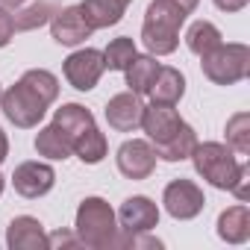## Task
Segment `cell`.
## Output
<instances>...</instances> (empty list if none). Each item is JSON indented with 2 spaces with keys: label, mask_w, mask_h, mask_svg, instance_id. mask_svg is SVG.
Masks as SVG:
<instances>
[{
  "label": "cell",
  "mask_w": 250,
  "mask_h": 250,
  "mask_svg": "<svg viewBox=\"0 0 250 250\" xmlns=\"http://www.w3.org/2000/svg\"><path fill=\"white\" fill-rule=\"evenodd\" d=\"M186 24V12L174 6L171 0H153L145 12L142 24V42L150 50V56H168L180 44V27Z\"/></svg>",
  "instance_id": "obj_1"
},
{
  "label": "cell",
  "mask_w": 250,
  "mask_h": 250,
  "mask_svg": "<svg viewBox=\"0 0 250 250\" xmlns=\"http://www.w3.org/2000/svg\"><path fill=\"white\" fill-rule=\"evenodd\" d=\"M191 162H194V171L209 183V186H215V188H221V191H232V186L238 183V177L244 174V162H238L235 156H232V150L227 147V145H221V142H197L194 145V150H191V156H188Z\"/></svg>",
  "instance_id": "obj_2"
},
{
  "label": "cell",
  "mask_w": 250,
  "mask_h": 250,
  "mask_svg": "<svg viewBox=\"0 0 250 250\" xmlns=\"http://www.w3.org/2000/svg\"><path fill=\"white\" fill-rule=\"evenodd\" d=\"M77 238L91 250H109L118 238L115 212L103 197H85L77 209Z\"/></svg>",
  "instance_id": "obj_3"
},
{
  "label": "cell",
  "mask_w": 250,
  "mask_h": 250,
  "mask_svg": "<svg viewBox=\"0 0 250 250\" xmlns=\"http://www.w3.org/2000/svg\"><path fill=\"white\" fill-rule=\"evenodd\" d=\"M200 68H203V77L212 80L215 85H235L241 83L247 74H250V47L247 44H218L212 47L209 53L200 56Z\"/></svg>",
  "instance_id": "obj_4"
},
{
  "label": "cell",
  "mask_w": 250,
  "mask_h": 250,
  "mask_svg": "<svg viewBox=\"0 0 250 250\" xmlns=\"http://www.w3.org/2000/svg\"><path fill=\"white\" fill-rule=\"evenodd\" d=\"M0 109L3 115L21 130H30V127H39V121L44 118L47 112V103L27 85V83H15L12 88H6L0 94Z\"/></svg>",
  "instance_id": "obj_5"
},
{
  "label": "cell",
  "mask_w": 250,
  "mask_h": 250,
  "mask_svg": "<svg viewBox=\"0 0 250 250\" xmlns=\"http://www.w3.org/2000/svg\"><path fill=\"white\" fill-rule=\"evenodd\" d=\"M162 203H165V212L177 221H191L203 212L206 206V197L200 191V186H194L191 180H174L165 186L162 191Z\"/></svg>",
  "instance_id": "obj_6"
},
{
  "label": "cell",
  "mask_w": 250,
  "mask_h": 250,
  "mask_svg": "<svg viewBox=\"0 0 250 250\" xmlns=\"http://www.w3.org/2000/svg\"><path fill=\"white\" fill-rule=\"evenodd\" d=\"M62 71H65V80H68L77 91H91V88L100 83L103 71H106V68H103V53L94 50V47L74 50V53L65 59Z\"/></svg>",
  "instance_id": "obj_7"
},
{
  "label": "cell",
  "mask_w": 250,
  "mask_h": 250,
  "mask_svg": "<svg viewBox=\"0 0 250 250\" xmlns=\"http://www.w3.org/2000/svg\"><path fill=\"white\" fill-rule=\"evenodd\" d=\"M115 162H118V171L127 180H147L156 168V150L145 139H130L118 147Z\"/></svg>",
  "instance_id": "obj_8"
},
{
  "label": "cell",
  "mask_w": 250,
  "mask_h": 250,
  "mask_svg": "<svg viewBox=\"0 0 250 250\" xmlns=\"http://www.w3.org/2000/svg\"><path fill=\"white\" fill-rule=\"evenodd\" d=\"M139 127L147 133L150 145L159 147V145H165L168 139H174V136L186 127V121L180 118V112H177L174 106L150 103V106H145V112H142V124H139Z\"/></svg>",
  "instance_id": "obj_9"
},
{
  "label": "cell",
  "mask_w": 250,
  "mask_h": 250,
  "mask_svg": "<svg viewBox=\"0 0 250 250\" xmlns=\"http://www.w3.org/2000/svg\"><path fill=\"white\" fill-rule=\"evenodd\" d=\"M118 221H121L118 227L121 232H150L159 224V206L145 194L127 197L118 209Z\"/></svg>",
  "instance_id": "obj_10"
},
{
  "label": "cell",
  "mask_w": 250,
  "mask_h": 250,
  "mask_svg": "<svg viewBox=\"0 0 250 250\" xmlns=\"http://www.w3.org/2000/svg\"><path fill=\"white\" fill-rule=\"evenodd\" d=\"M56 183V171L44 162H24L15 168L12 174V186L21 197L27 200H36V197H44Z\"/></svg>",
  "instance_id": "obj_11"
},
{
  "label": "cell",
  "mask_w": 250,
  "mask_h": 250,
  "mask_svg": "<svg viewBox=\"0 0 250 250\" xmlns=\"http://www.w3.org/2000/svg\"><path fill=\"white\" fill-rule=\"evenodd\" d=\"M91 33H94V30L85 24L80 6H65V9L53 12V18H50V36H53L56 44L77 47V44H83L85 39H91Z\"/></svg>",
  "instance_id": "obj_12"
},
{
  "label": "cell",
  "mask_w": 250,
  "mask_h": 250,
  "mask_svg": "<svg viewBox=\"0 0 250 250\" xmlns=\"http://www.w3.org/2000/svg\"><path fill=\"white\" fill-rule=\"evenodd\" d=\"M142 112H145V103L133 91H121V94L109 97V103H106V121L118 133H133L142 124Z\"/></svg>",
  "instance_id": "obj_13"
},
{
  "label": "cell",
  "mask_w": 250,
  "mask_h": 250,
  "mask_svg": "<svg viewBox=\"0 0 250 250\" xmlns=\"http://www.w3.org/2000/svg\"><path fill=\"white\" fill-rule=\"evenodd\" d=\"M6 244L12 250H47V232L39 218L18 215L6 229Z\"/></svg>",
  "instance_id": "obj_14"
},
{
  "label": "cell",
  "mask_w": 250,
  "mask_h": 250,
  "mask_svg": "<svg viewBox=\"0 0 250 250\" xmlns=\"http://www.w3.org/2000/svg\"><path fill=\"white\" fill-rule=\"evenodd\" d=\"M130 3L133 0H83L80 12H83L85 24L91 30H106V27H115L124 18Z\"/></svg>",
  "instance_id": "obj_15"
},
{
  "label": "cell",
  "mask_w": 250,
  "mask_h": 250,
  "mask_svg": "<svg viewBox=\"0 0 250 250\" xmlns=\"http://www.w3.org/2000/svg\"><path fill=\"white\" fill-rule=\"evenodd\" d=\"M218 235L227 244H244L250 238V209L244 203L224 209L218 215Z\"/></svg>",
  "instance_id": "obj_16"
},
{
  "label": "cell",
  "mask_w": 250,
  "mask_h": 250,
  "mask_svg": "<svg viewBox=\"0 0 250 250\" xmlns=\"http://www.w3.org/2000/svg\"><path fill=\"white\" fill-rule=\"evenodd\" d=\"M150 100L153 103H165V106H174L180 103V97L186 94V77L177 71V68H168V65H159V74L150 85Z\"/></svg>",
  "instance_id": "obj_17"
},
{
  "label": "cell",
  "mask_w": 250,
  "mask_h": 250,
  "mask_svg": "<svg viewBox=\"0 0 250 250\" xmlns=\"http://www.w3.org/2000/svg\"><path fill=\"white\" fill-rule=\"evenodd\" d=\"M36 150H39V156H47V159H68L74 153V139L65 130H59L56 124H50V127L39 130Z\"/></svg>",
  "instance_id": "obj_18"
},
{
  "label": "cell",
  "mask_w": 250,
  "mask_h": 250,
  "mask_svg": "<svg viewBox=\"0 0 250 250\" xmlns=\"http://www.w3.org/2000/svg\"><path fill=\"white\" fill-rule=\"evenodd\" d=\"M53 124H56L59 130H65V133L77 142L88 127H94V115H91L85 106H80V103H65L62 109H56Z\"/></svg>",
  "instance_id": "obj_19"
},
{
  "label": "cell",
  "mask_w": 250,
  "mask_h": 250,
  "mask_svg": "<svg viewBox=\"0 0 250 250\" xmlns=\"http://www.w3.org/2000/svg\"><path fill=\"white\" fill-rule=\"evenodd\" d=\"M127 85H130V91L133 94H147L150 91V85H153V80H156V74H159V62L153 59V56H139L136 53V59L127 65Z\"/></svg>",
  "instance_id": "obj_20"
},
{
  "label": "cell",
  "mask_w": 250,
  "mask_h": 250,
  "mask_svg": "<svg viewBox=\"0 0 250 250\" xmlns=\"http://www.w3.org/2000/svg\"><path fill=\"white\" fill-rule=\"evenodd\" d=\"M194 145H197V133L186 124V127H183L174 139H168L165 145H159V147H153V150H156V159H165V162H183V159L191 156Z\"/></svg>",
  "instance_id": "obj_21"
},
{
  "label": "cell",
  "mask_w": 250,
  "mask_h": 250,
  "mask_svg": "<svg viewBox=\"0 0 250 250\" xmlns=\"http://www.w3.org/2000/svg\"><path fill=\"white\" fill-rule=\"evenodd\" d=\"M186 44H188L191 53L203 56V53H209L212 47L221 44V30L212 21H194L188 27V33H186Z\"/></svg>",
  "instance_id": "obj_22"
},
{
  "label": "cell",
  "mask_w": 250,
  "mask_h": 250,
  "mask_svg": "<svg viewBox=\"0 0 250 250\" xmlns=\"http://www.w3.org/2000/svg\"><path fill=\"white\" fill-rule=\"evenodd\" d=\"M106 150H109L106 136H103L97 127H88V130H85V133L74 142V153H77L85 165H97V162H103Z\"/></svg>",
  "instance_id": "obj_23"
},
{
  "label": "cell",
  "mask_w": 250,
  "mask_h": 250,
  "mask_svg": "<svg viewBox=\"0 0 250 250\" xmlns=\"http://www.w3.org/2000/svg\"><path fill=\"white\" fill-rule=\"evenodd\" d=\"M136 42L127 39V36H121V39H112L109 47L103 50V68L109 71H127V65L136 59Z\"/></svg>",
  "instance_id": "obj_24"
},
{
  "label": "cell",
  "mask_w": 250,
  "mask_h": 250,
  "mask_svg": "<svg viewBox=\"0 0 250 250\" xmlns=\"http://www.w3.org/2000/svg\"><path fill=\"white\" fill-rule=\"evenodd\" d=\"M227 147L235 150L238 156L250 153V115L238 112L227 121Z\"/></svg>",
  "instance_id": "obj_25"
},
{
  "label": "cell",
  "mask_w": 250,
  "mask_h": 250,
  "mask_svg": "<svg viewBox=\"0 0 250 250\" xmlns=\"http://www.w3.org/2000/svg\"><path fill=\"white\" fill-rule=\"evenodd\" d=\"M21 83H27L47 106L59 97V80H56L50 71H44V68H30V71L21 77Z\"/></svg>",
  "instance_id": "obj_26"
},
{
  "label": "cell",
  "mask_w": 250,
  "mask_h": 250,
  "mask_svg": "<svg viewBox=\"0 0 250 250\" xmlns=\"http://www.w3.org/2000/svg\"><path fill=\"white\" fill-rule=\"evenodd\" d=\"M53 18V6L50 3H33L24 12L15 15V30H36L42 24H47Z\"/></svg>",
  "instance_id": "obj_27"
},
{
  "label": "cell",
  "mask_w": 250,
  "mask_h": 250,
  "mask_svg": "<svg viewBox=\"0 0 250 250\" xmlns=\"http://www.w3.org/2000/svg\"><path fill=\"white\" fill-rule=\"evenodd\" d=\"M15 36V15L0 6V47H6Z\"/></svg>",
  "instance_id": "obj_28"
},
{
  "label": "cell",
  "mask_w": 250,
  "mask_h": 250,
  "mask_svg": "<svg viewBox=\"0 0 250 250\" xmlns=\"http://www.w3.org/2000/svg\"><path fill=\"white\" fill-rule=\"evenodd\" d=\"M83 241L77 238V232H65V229H59V232H50L47 235V247H80Z\"/></svg>",
  "instance_id": "obj_29"
},
{
  "label": "cell",
  "mask_w": 250,
  "mask_h": 250,
  "mask_svg": "<svg viewBox=\"0 0 250 250\" xmlns=\"http://www.w3.org/2000/svg\"><path fill=\"white\" fill-rule=\"evenodd\" d=\"M247 3H250V0H215V6L221 12H241Z\"/></svg>",
  "instance_id": "obj_30"
},
{
  "label": "cell",
  "mask_w": 250,
  "mask_h": 250,
  "mask_svg": "<svg viewBox=\"0 0 250 250\" xmlns=\"http://www.w3.org/2000/svg\"><path fill=\"white\" fill-rule=\"evenodd\" d=\"M171 3H174V6H180L186 15H191V12L197 9V3H200V0H171Z\"/></svg>",
  "instance_id": "obj_31"
},
{
  "label": "cell",
  "mask_w": 250,
  "mask_h": 250,
  "mask_svg": "<svg viewBox=\"0 0 250 250\" xmlns=\"http://www.w3.org/2000/svg\"><path fill=\"white\" fill-rule=\"evenodd\" d=\"M9 156V139H6V133L0 130V162H3Z\"/></svg>",
  "instance_id": "obj_32"
},
{
  "label": "cell",
  "mask_w": 250,
  "mask_h": 250,
  "mask_svg": "<svg viewBox=\"0 0 250 250\" xmlns=\"http://www.w3.org/2000/svg\"><path fill=\"white\" fill-rule=\"evenodd\" d=\"M24 3V0H0V6H3V9H18Z\"/></svg>",
  "instance_id": "obj_33"
},
{
  "label": "cell",
  "mask_w": 250,
  "mask_h": 250,
  "mask_svg": "<svg viewBox=\"0 0 250 250\" xmlns=\"http://www.w3.org/2000/svg\"><path fill=\"white\" fill-rule=\"evenodd\" d=\"M0 194H3V177H0Z\"/></svg>",
  "instance_id": "obj_34"
},
{
  "label": "cell",
  "mask_w": 250,
  "mask_h": 250,
  "mask_svg": "<svg viewBox=\"0 0 250 250\" xmlns=\"http://www.w3.org/2000/svg\"><path fill=\"white\" fill-rule=\"evenodd\" d=\"M0 94H3V88H0Z\"/></svg>",
  "instance_id": "obj_35"
}]
</instances>
